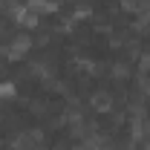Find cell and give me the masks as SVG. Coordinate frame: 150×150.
<instances>
[{"mask_svg": "<svg viewBox=\"0 0 150 150\" xmlns=\"http://www.w3.org/2000/svg\"><path fill=\"white\" fill-rule=\"evenodd\" d=\"M29 52H32V38H29V35H18L6 49H3L6 61H23Z\"/></svg>", "mask_w": 150, "mask_h": 150, "instance_id": "6da1fadb", "label": "cell"}, {"mask_svg": "<svg viewBox=\"0 0 150 150\" xmlns=\"http://www.w3.org/2000/svg\"><path fill=\"white\" fill-rule=\"evenodd\" d=\"M23 6H26L32 15H38V18H40V15H55L61 3H58V0H26Z\"/></svg>", "mask_w": 150, "mask_h": 150, "instance_id": "7a4b0ae2", "label": "cell"}, {"mask_svg": "<svg viewBox=\"0 0 150 150\" xmlns=\"http://www.w3.org/2000/svg\"><path fill=\"white\" fill-rule=\"evenodd\" d=\"M90 107H93L95 112H110L112 110V95L107 93V90H95V93L90 95Z\"/></svg>", "mask_w": 150, "mask_h": 150, "instance_id": "3957f363", "label": "cell"}, {"mask_svg": "<svg viewBox=\"0 0 150 150\" xmlns=\"http://www.w3.org/2000/svg\"><path fill=\"white\" fill-rule=\"evenodd\" d=\"M15 20H18L23 29H38V23H40V18H38V15H32V12H29L26 6H23L18 15H15Z\"/></svg>", "mask_w": 150, "mask_h": 150, "instance_id": "277c9868", "label": "cell"}, {"mask_svg": "<svg viewBox=\"0 0 150 150\" xmlns=\"http://www.w3.org/2000/svg\"><path fill=\"white\" fill-rule=\"evenodd\" d=\"M147 136V124H144V118H133L130 121V139L133 142H142Z\"/></svg>", "mask_w": 150, "mask_h": 150, "instance_id": "5b68a950", "label": "cell"}, {"mask_svg": "<svg viewBox=\"0 0 150 150\" xmlns=\"http://www.w3.org/2000/svg\"><path fill=\"white\" fill-rule=\"evenodd\" d=\"M110 72H112V78H115V81H127V78H130V64L115 61V64L110 67Z\"/></svg>", "mask_w": 150, "mask_h": 150, "instance_id": "8992f818", "label": "cell"}, {"mask_svg": "<svg viewBox=\"0 0 150 150\" xmlns=\"http://www.w3.org/2000/svg\"><path fill=\"white\" fill-rule=\"evenodd\" d=\"M18 98V87L12 81H0V101H15Z\"/></svg>", "mask_w": 150, "mask_h": 150, "instance_id": "52a82bcc", "label": "cell"}, {"mask_svg": "<svg viewBox=\"0 0 150 150\" xmlns=\"http://www.w3.org/2000/svg\"><path fill=\"white\" fill-rule=\"evenodd\" d=\"M136 87H139V93L150 95V72H139V78H136Z\"/></svg>", "mask_w": 150, "mask_h": 150, "instance_id": "ba28073f", "label": "cell"}, {"mask_svg": "<svg viewBox=\"0 0 150 150\" xmlns=\"http://www.w3.org/2000/svg\"><path fill=\"white\" fill-rule=\"evenodd\" d=\"M139 72H150V52L139 55Z\"/></svg>", "mask_w": 150, "mask_h": 150, "instance_id": "9c48e42d", "label": "cell"}, {"mask_svg": "<svg viewBox=\"0 0 150 150\" xmlns=\"http://www.w3.org/2000/svg\"><path fill=\"white\" fill-rule=\"evenodd\" d=\"M46 110H49V107H46V101H35V104H32V112H35V115H43Z\"/></svg>", "mask_w": 150, "mask_h": 150, "instance_id": "30bf717a", "label": "cell"}, {"mask_svg": "<svg viewBox=\"0 0 150 150\" xmlns=\"http://www.w3.org/2000/svg\"><path fill=\"white\" fill-rule=\"evenodd\" d=\"M147 136H150V121H147Z\"/></svg>", "mask_w": 150, "mask_h": 150, "instance_id": "8fae6325", "label": "cell"}]
</instances>
